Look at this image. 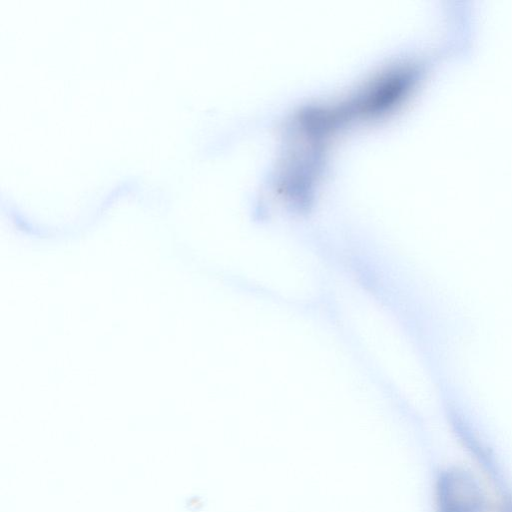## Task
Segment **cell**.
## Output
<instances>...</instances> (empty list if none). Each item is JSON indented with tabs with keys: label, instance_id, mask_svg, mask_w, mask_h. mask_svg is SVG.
<instances>
[{
	"label": "cell",
	"instance_id": "obj_1",
	"mask_svg": "<svg viewBox=\"0 0 512 512\" xmlns=\"http://www.w3.org/2000/svg\"><path fill=\"white\" fill-rule=\"evenodd\" d=\"M440 512H479L482 497L475 483L462 472H450L438 486Z\"/></svg>",
	"mask_w": 512,
	"mask_h": 512
}]
</instances>
